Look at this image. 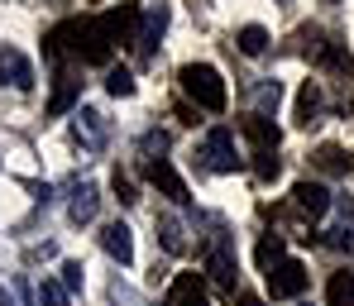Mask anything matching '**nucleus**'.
Segmentation results:
<instances>
[{
	"instance_id": "nucleus-2",
	"label": "nucleus",
	"mask_w": 354,
	"mask_h": 306,
	"mask_svg": "<svg viewBox=\"0 0 354 306\" xmlns=\"http://www.w3.org/2000/svg\"><path fill=\"white\" fill-rule=\"evenodd\" d=\"M96 24H101V34L111 39V48H115V44H134V39H139V24H144V10H139V5H111L106 15H96Z\"/></svg>"
},
{
	"instance_id": "nucleus-30",
	"label": "nucleus",
	"mask_w": 354,
	"mask_h": 306,
	"mask_svg": "<svg viewBox=\"0 0 354 306\" xmlns=\"http://www.w3.org/2000/svg\"><path fill=\"white\" fill-rule=\"evenodd\" d=\"M62 287H67V292L82 287V263H62Z\"/></svg>"
},
{
	"instance_id": "nucleus-9",
	"label": "nucleus",
	"mask_w": 354,
	"mask_h": 306,
	"mask_svg": "<svg viewBox=\"0 0 354 306\" xmlns=\"http://www.w3.org/2000/svg\"><path fill=\"white\" fill-rule=\"evenodd\" d=\"M292 206L306 216V220H321L326 211H330V191L321 182H297L292 187Z\"/></svg>"
},
{
	"instance_id": "nucleus-14",
	"label": "nucleus",
	"mask_w": 354,
	"mask_h": 306,
	"mask_svg": "<svg viewBox=\"0 0 354 306\" xmlns=\"http://www.w3.org/2000/svg\"><path fill=\"white\" fill-rule=\"evenodd\" d=\"M168 306H211L206 302V283H201V273H182L173 283V292H168Z\"/></svg>"
},
{
	"instance_id": "nucleus-23",
	"label": "nucleus",
	"mask_w": 354,
	"mask_h": 306,
	"mask_svg": "<svg viewBox=\"0 0 354 306\" xmlns=\"http://www.w3.org/2000/svg\"><path fill=\"white\" fill-rule=\"evenodd\" d=\"M158 240H163V249H168V254H182V249H187V240H182V225H177L173 216H163V220H158Z\"/></svg>"
},
{
	"instance_id": "nucleus-19",
	"label": "nucleus",
	"mask_w": 354,
	"mask_h": 306,
	"mask_svg": "<svg viewBox=\"0 0 354 306\" xmlns=\"http://www.w3.org/2000/svg\"><path fill=\"white\" fill-rule=\"evenodd\" d=\"M316 115H321V86L306 82L301 96H297V124H316Z\"/></svg>"
},
{
	"instance_id": "nucleus-28",
	"label": "nucleus",
	"mask_w": 354,
	"mask_h": 306,
	"mask_svg": "<svg viewBox=\"0 0 354 306\" xmlns=\"http://www.w3.org/2000/svg\"><path fill=\"white\" fill-rule=\"evenodd\" d=\"M254 158H259V163H254V173H259L263 182H268V178H278V158H273V153H254Z\"/></svg>"
},
{
	"instance_id": "nucleus-5",
	"label": "nucleus",
	"mask_w": 354,
	"mask_h": 306,
	"mask_svg": "<svg viewBox=\"0 0 354 306\" xmlns=\"http://www.w3.org/2000/svg\"><path fill=\"white\" fill-rule=\"evenodd\" d=\"M268 278V292L273 297H301V287H306V263L301 258H283L273 273H263Z\"/></svg>"
},
{
	"instance_id": "nucleus-15",
	"label": "nucleus",
	"mask_w": 354,
	"mask_h": 306,
	"mask_svg": "<svg viewBox=\"0 0 354 306\" xmlns=\"http://www.w3.org/2000/svg\"><path fill=\"white\" fill-rule=\"evenodd\" d=\"M101 245H106V254H111L115 263H129V258H134V235H129V225H120V220L101 230Z\"/></svg>"
},
{
	"instance_id": "nucleus-31",
	"label": "nucleus",
	"mask_w": 354,
	"mask_h": 306,
	"mask_svg": "<svg viewBox=\"0 0 354 306\" xmlns=\"http://www.w3.org/2000/svg\"><path fill=\"white\" fill-rule=\"evenodd\" d=\"M235 306H263V297H254V292H239Z\"/></svg>"
},
{
	"instance_id": "nucleus-17",
	"label": "nucleus",
	"mask_w": 354,
	"mask_h": 306,
	"mask_svg": "<svg viewBox=\"0 0 354 306\" xmlns=\"http://www.w3.org/2000/svg\"><path fill=\"white\" fill-rule=\"evenodd\" d=\"M311 158H316V168H321V173H330V178H345V173L354 168L350 153H345V149H335V144H321Z\"/></svg>"
},
{
	"instance_id": "nucleus-1",
	"label": "nucleus",
	"mask_w": 354,
	"mask_h": 306,
	"mask_svg": "<svg viewBox=\"0 0 354 306\" xmlns=\"http://www.w3.org/2000/svg\"><path fill=\"white\" fill-rule=\"evenodd\" d=\"M177 82H182V96L196 101L201 111H225V82L211 62H187L177 72Z\"/></svg>"
},
{
	"instance_id": "nucleus-27",
	"label": "nucleus",
	"mask_w": 354,
	"mask_h": 306,
	"mask_svg": "<svg viewBox=\"0 0 354 306\" xmlns=\"http://www.w3.org/2000/svg\"><path fill=\"white\" fill-rule=\"evenodd\" d=\"M39 302L44 306H67V287L53 283V278H44V283H39Z\"/></svg>"
},
{
	"instance_id": "nucleus-8",
	"label": "nucleus",
	"mask_w": 354,
	"mask_h": 306,
	"mask_svg": "<svg viewBox=\"0 0 354 306\" xmlns=\"http://www.w3.org/2000/svg\"><path fill=\"white\" fill-rule=\"evenodd\" d=\"M72 129H77V139H82L91 153H96V149H106V134H111V129H106V115H101V111L82 106V111L72 115Z\"/></svg>"
},
{
	"instance_id": "nucleus-29",
	"label": "nucleus",
	"mask_w": 354,
	"mask_h": 306,
	"mask_svg": "<svg viewBox=\"0 0 354 306\" xmlns=\"http://www.w3.org/2000/svg\"><path fill=\"white\" fill-rule=\"evenodd\" d=\"M115 196H120V206H129V201H139V196H134V182H129V178L120 173V168H115Z\"/></svg>"
},
{
	"instance_id": "nucleus-6",
	"label": "nucleus",
	"mask_w": 354,
	"mask_h": 306,
	"mask_svg": "<svg viewBox=\"0 0 354 306\" xmlns=\"http://www.w3.org/2000/svg\"><path fill=\"white\" fill-rule=\"evenodd\" d=\"M206 273L225 287V297H235V254H230L225 240H211V249H206Z\"/></svg>"
},
{
	"instance_id": "nucleus-13",
	"label": "nucleus",
	"mask_w": 354,
	"mask_h": 306,
	"mask_svg": "<svg viewBox=\"0 0 354 306\" xmlns=\"http://www.w3.org/2000/svg\"><path fill=\"white\" fill-rule=\"evenodd\" d=\"M239 129H244V139H249L259 153H278V139H283V134H278V124H273V120H263V115H244Z\"/></svg>"
},
{
	"instance_id": "nucleus-4",
	"label": "nucleus",
	"mask_w": 354,
	"mask_h": 306,
	"mask_svg": "<svg viewBox=\"0 0 354 306\" xmlns=\"http://www.w3.org/2000/svg\"><path fill=\"white\" fill-rule=\"evenodd\" d=\"M144 178H149V187H158L168 201H177V206H187L192 201V191H187V182L177 178V168L168 163V158H153V163H144Z\"/></svg>"
},
{
	"instance_id": "nucleus-16",
	"label": "nucleus",
	"mask_w": 354,
	"mask_h": 306,
	"mask_svg": "<svg viewBox=\"0 0 354 306\" xmlns=\"http://www.w3.org/2000/svg\"><path fill=\"white\" fill-rule=\"evenodd\" d=\"M96 206H101V191L91 182H82L72 191V201H67V216H72V225H86L91 216H96Z\"/></svg>"
},
{
	"instance_id": "nucleus-26",
	"label": "nucleus",
	"mask_w": 354,
	"mask_h": 306,
	"mask_svg": "<svg viewBox=\"0 0 354 306\" xmlns=\"http://www.w3.org/2000/svg\"><path fill=\"white\" fill-rule=\"evenodd\" d=\"M106 91H111V96H134V77H129V67H111V72H106Z\"/></svg>"
},
{
	"instance_id": "nucleus-18",
	"label": "nucleus",
	"mask_w": 354,
	"mask_h": 306,
	"mask_svg": "<svg viewBox=\"0 0 354 306\" xmlns=\"http://www.w3.org/2000/svg\"><path fill=\"white\" fill-rule=\"evenodd\" d=\"M326 302L330 306H354V273H330V283H326Z\"/></svg>"
},
{
	"instance_id": "nucleus-24",
	"label": "nucleus",
	"mask_w": 354,
	"mask_h": 306,
	"mask_svg": "<svg viewBox=\"0 0 354 306\" xmlns=\"http://www.w3.org/2000/svg\"><path fill=\"white\" fill-rule=\"evenodd\" d=\"M278 101H283V86H278V82H259V86H254V106H259L254 115H263V111H273Z\"/></svg>"
},
{
	"instance_id": "nucleus-25",
	"label": "nucleus",
	"mask_w": 354,
	"mask_h": 306,
	"mask_svg": "<svg viewBox=\"0 0 354 306\" xmlns=\"http://www.w3.org/2000/svg\"><path fill=\"white\" fill-rule=\"evenodd\" d=\"M283 258H288V254H283V240H278V235L259 245V268H263V273H273V268H278Z\"/></svg>"
},
{
	"instance_id": "nucleus-7",
	"label": "nucleus",
	"mask_w": 354,
	"mask_h": 306,
	"mask_svg": "<svg viewBox=\"0 0 354 306\" xmlns=\"http://www.w3.org/2000/svg\"><path fill=\"white\" fill-rule=\"evenodd\" d=\"M77 58H82V62H96V67H106V62H111V39L101 34V24H96V19H82Z\"/></svg>"
},
{
	"instance_id": "nucleus-11",
	"label": "nucleus",
	"mask_w": 354,
	"mask_h": 306,
	"mask_svg": "<svg viewBox=\"0 0 354 306\" xmlns=\"http://www.w3.org/2000/svg\"><path fill=\"white\" fill-rule=\"evenodd\" d=\"M0 86H34V67H29V58L19 53V48H5L0 53Z\"/></svg>"
},
{
	"instance_id": "nucleus-3",
	"label": "nucleus",
	"mask_w": 354,
	"mask_h": 306,
	"mask_svg": "<svg viewBox=\"0 0 354 306\" xmlns=\"http://www.w3.org/2000/svg\"><path fill=\"white\" fill-rule=\"evenodd\" d=\"M201 158H206V168H211V173H235V168H239L235 134H230L225 124H216V129L206 134V144H201Z\"/></svg>"
},
{
	"instance_id": "nucleus-20",
	"label": "nucleus",
	"mask_w": 354,
	"mask_h": 306,
	"mask_svg": "<svg viewBox=\"0 0 354 306\" xmlns=\"http://www.w3.org/2000/svg\"><path fill=\"white\" fill-rule=\"evenodd\" d=\"M77 91H82V82L77 77H58V91H53V101H48V115H62V111H72V101H77Z\"/></svg>"
},
{
	"instance_id": "nucleus-21",
	"label": "nucleus",
	"mask_w": 354,
	"mask_h": 306,
	"mask_svg": "<svg viewBox=\"0 0 354 306\" xmlns=\"http://www.w3.org/2000/svg\"><path fill=\"white\" fill-rule=\"evenodd\" d=\"M316 53H321V62H326V67H335L340 77H350V82H354V58L340 48V44H321Z\"/></svg>"
},
{
	"instance_id": "nucleus-22",
	"label": "nucleus",
	"mask_w": 354,
	"mask_h": 306,
	"mask_svg": "<svg viewBox=\"0 0 354 306\" xmlns=\"http://www.w3.org/2000/svg\"><path fill=\"white\" fill-rule=\"evenodd\" d=\"M239 53H244V58H259V53H268V29H259V24L239 29Z\"/></svg>"
},
{
	"instance_id": "nucleus-12",
	"label": "nucleus",
	"mask_w": 354,
	"mask_h": 306,
	"mask_svg": "<svg viewBox=\"0 0 354 306\" xmlns=\"http://www.w3.org/2000/svg\"><path fill=\"white\" fill-rule=\"evenodd\" d=\"M163 29H168V5H149V10H144V24H139V39H134V48L149 58V53H153V44L163 39Z\"/></svg>"
},
{
	"instance_id": "nucleus-10",
	"label": "nucleus",
	"mask_w": 354,
	"mask_h": 306,
	"mask_svg": "<svg viewBox=\"0 0 354 306\" xmlns=\"http://www.w3.org/2000/svg\"><path fill=\"white\" fill-rule=\"evenodd\" d=\"M77 39H82V19H67V24H58V29L44 39V58H48V62H62L67 53H77Z\"/></svg>"
}]
</instances>
